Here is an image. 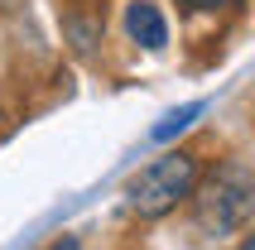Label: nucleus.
<instances>
[{
  "label": "nucleus",
  "mask_w": 255,
  "mask_h": 250,
  "mask_svg": "<svg viewBox=\"0 0 255 250\" xmlns=\"http://www.w3.org/2000/svg\"><path fill=\"white\" fill-rule=\"evenodd\" d=\"M202 111H207V101H188V106H178V111H169L164 121L154 125V130H149V139H154V144H169L173 135H183V130H193Z\"/></svg>",
  "instance_id": "nucleus-4"
},
{
  "label": "nucleus",
  "mask_w": 255,
  "mask_h": 250,
  "mask_svg": "<svg viewBox=\"0 0 255 250\" xmlns=\"http://www.w3.org/2000/svg\"><path fill=\"white\" fill-rule=\"evenodd\" d=\"M193 207H198V226L207 236H231L241 231L255 217V173L241 159H222L217 168H207L198 178V193H193Z\"/></svg>",
  "instance_id": "nucleus-2"
},
{
  "label": "nucleus",
  "mask_w": 255,
  "mask_h": 250,
  "mask_svg": "<svg viewBox=\"0 0 255 250\" xmlns=\"http://www.w3.org/2000/svg\"><path fill=\"white\" fill-rule=\"evenodd\" d=\"M43 250H82V241H77V236H58V241H48Z\"/></svg>",
  "instance_id": "nucleus-6"
},
{
  "label": "nucleus",
  "mask_w": 255,
  "mask_h": 250,
  "mask_svg": "<svg viewBox=\"0 0 255 250\" xmlns=\"http://www.w3.org/2000/svg\"><path fill=\"white\" fill-rule=\"evenodd\" d=\"M178 10L188 14H217V10H231V5H241V0H173Z\"/></svg>",
  "instance_id": "nucleus-5"
},
{
  "label": "nucleus",
  "mask_w": 255,
  "mask_h": 250,
  "mask_svg": "<svg viewBox=\"0 0 255 250\" xmlns=\"http://www.w3.org/2000/svg\"><path fill=\"white\" fill-rule=\"evenodd\" d=\"M198 178H202V159L193 149H169L149 159V164L126 183V207L144 222H159L169 217L178 202H193L198 193Z\"/></svg>",
  "instance_id": "nucleus-1"
},
{
  "label": "nucleus",
  "mask_w": 255,
  "mask_h": 250,
  "mask_svg": "<svg viewBox=\"0 0 255 250\" xmlns=\"http://www.w3.org/2000/svg\"><path fill=\"white\" fill-rule=\"evenodd\" d=\"M241 250H255V231H251V236H246V246H241Z\"/></svg>",
  "instance_id": "nucleus-7"
},
{
  "label": "nucleus",
  "mask_w": 255,
  "mask_h": 250,
  "mask_svg": "<svg viewBox=\"0 0 255 250\" xmlns=\"http://www.w3.org/2000/svg\"><path fill=\"white\" fill-rule=\"evenodd\" d=\"M126 34H130V43H140L149 53L169 48V19L154 0H130L126 5Z\"/></svg>",
  "instance_id": "nucleus-3"
}]
</instances>
